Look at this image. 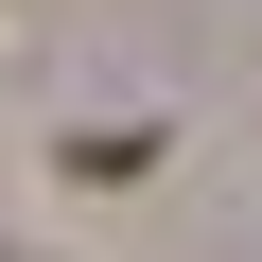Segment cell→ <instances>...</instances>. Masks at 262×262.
<instances>
[]
</instances>
